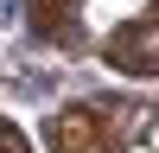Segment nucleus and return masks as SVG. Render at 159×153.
<instances>
[{"label": "nucleus", "mask_w": 159, "mask_h": 153, "mask_svg": "<svg viewBox=\"0 0 159 153\" xmlns=\"http://www.w3.org/2000/svg\"><path fill=\"white\" fill-rule=\"evenodd\" d=\"M102 64L121 76H159V7L134 13L127 26H115L102 38Z\"/></svg>", "instance_id": "f257e3e1"}, {"label": "nucleus", "mask_w": 159, "mask_h": 153, "mask_svg": "<svg viewBox=\"0 0 159 153\" xmlns=\"http://www.w3.org/2000/svg\"><path fill=\"white\" fill-rule=\"evenodd\" d=\"M51 153H115V109L76 102L51 121Z\"/></svg>", "instance_id": "f03ea898"}, {"label": "nucleus", "mask_w": 159, "mask_h": 153, "mask_svg": "<svg viewBox=\"0 0 159 153\" xmlns=\"http://www.w3.org/2000/svg\"><path fill=\"white\" fill-rule=\"evenodd\" d=\"M32 32L57 51H83V0H25Z\"/></svg>", "instance_id": "7ed1b4c3"}, {"label": "nucleus", "mask_w": 159, "mask_h": 153, "mask_svg": "<svg viewBox=\"0 0 159 153\" xmlns=\"http://www.w3.org/2000/svg\"><path fill=\"white\" fill-rule=\"evenodd\" d=\"M0 153H32V147H25V134H19L13 121H0Z\"/></svg>", "instance_id": "20e7f679"}]
</instances>
